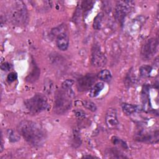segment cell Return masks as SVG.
<instances>
[{"label":"cell","mask_w":159,"mask_h":159,"mask_svg":"<svg viewBox=\"0 0 159 159\" xmlns=\"http://www.w3.org/2000/svg\"><path fill=\"white\" fill-rule=\"evenodd\" d=\"M17 130L20 135L33 147H40L45 142V130L37 122L29 120H23L18 124Z\"/></svg>","instance_id":"1"},{"label":"cell","mask_w":159,"mask_h":159,"mask_svg":"<svg viewBox=\"0 0 159 159\" xmlns=\"http://www.w3.org/2000/svg\"><path fill=\"white\" fill-rule=\"evenodd\" d=\"M11 22L16 25H24L28 21V12L23 1H15L11 4L9 11Z\"/></svg>","instance_id":"2"},{"label":"cell","mask_w":159,"mask_h":159,"mask_svg":"<svg viewBox=\"0 0 159 159\" xmlns=\"http://www.w3.org/2000/svg\"><path fill=\"white\" fill-rule=\"evenodd\" d=\"M27 109L33 114H37L47 109L48 104L47 97L42 93H37L24 101Z\"/></svg>","instance_id":"3"},{"label":"cell","mask_w":159,"mask_h":159,"mask_svg":"<svg viewBox=\"0 0 159 159\" xmlns=\"http://www.w3.org/2000/svg\"><path fill=\"white\" fill-rule=\"evenodd\" d=\"M71 99L63 89L57 91L55 95V112L57 114H63L68 111L71 106Z\"/></svg>","instance_id":"4"},{"label":"cell","mask_w":159,"mask_h":159,"mask_svg":"<svg viewBox=\"0 0 159 159\" xmlns=\"http://www.w3.org/2000/svg\"><path fill=\"white\" fill-rule=\"evenodd\" d=\"M158 40L156 38H152L147 40L143 45L140 55L143 60L147 61L152 59L158 51Z\"/></svg>","instance_id":"5"},{"label":"cell","mask_w":159,"mask_h":159,"mask_svg":"<svg viewBox=\"0 0 159 159\" xmlns=\"http://www.w3.org/2000/svg\"><path fill=\"white\" fill-rule=\"evenodd\" d=\"M53 35L56 36V45L61 51L66 50L69 46V37L63 25L58 26L52 30Z\"/></svg>","instance_id":"6"},{"label":"cell","mask_w":159,"mask_h":159,"mask_svg":"<svg viewBox=\"0 0 159 159\" xmlns=\"http://www.w3.org/2000/svg\"><path fill=\"white\" fill-rule=\"evenodd\" d=\"M134 2L132 1H119L115 8L116 19L122 23L125 16L132 11Z\"/></svg>","instance_id":"7"},{"label":"cell","mask_w":159,"mask_h":159,"mask_svg":"<svg viewBox=\"0 0 159 159\" xmlns=\"http://www.w3.org/2000/svg\"><path fill=\"white\" fill-rule=\"evenodd\" d=\"M91 64L95 67H102L107 62V58L98 44L95 43L91 50Z\"/></svg>","instance_id":"8"},{"label":"cell","mask_w":159,"mask_h":159,"mask_svg":"<svg viewBox=\"0 0 159 159\" xmlns=\"http://www.w3.org/2000/svg\"><path fill=\"white\" fill-rule=\"evenodd\" d=\"M96 75L93 73L86 74L77 80L76 86L80 92L90 89L96 81Z\"/></svg>","instance_id":"9"},{"label":"cell","mask_w":159,"mask_h":159,"mask_svg":"<svg viewBox=\"0 0 159 159\" xmlns=\"http://www.w3.org/2000/svg\"><path fill=\"white\" fill-rule=\"evenodd\" d=\"M105 121L109 129H114L118 126L119 122L117 117V112L116 109L109 108L107 109L106 114Z\"/></svg>","instance_id":"10"},{"label":"cell","mask_w":159,"mask_h":159,"mask_svg":"<svg viewBox=\"0 0 159 159\" xmlns=\"http://www.w3.org/2000/svg\"><path fill=\"white\" fill-rule=\"evenodd\" d=\"M136 139L141 142H157L158 140V130L154 132L153 134L144 132L140 133L137 135Z\"/></svg>","instance_id":"11"},{"label":"cell","mask_w":159,"mask_h":159,"mask_svg":"<svg viewBox=\"0 0 159 159\" xmlns=\"http://www.w3.org/2000/svg\"><path fill=\"white\" fill-rule=\"evenodd\" d=\"M40 69L37 66V65L35 63L34 61H32V70L29 73V75L26 78V81L29 83H34L36 81L40 76Z\"/></svg>","instance_id":"12"},{"label":"cell","mask_w":159,"mask_h":159,"mask_svg":"<svg viewBox=\"0 0 159 159\" xmlns=\"http://www.w3.org/2000/svg\"><path fill=\"white\" fill-rule=\"evenodd\" d=\"M73 84H74V81L70 79H67L65 80L61 84V89L71 98H73L75 97V93L72 89V86Z\"/></svg>","instance_id":"13"},{"label":"cell","mask_w":159,"mask_h":159,"mask_svg":"<svg viewBox=\"0 0 159 159\" xmlns=\"http://www.w3.org/2000/svg\"><path fill=\"white\" fill-rule=\"evenodd\" d=\"M104 86V84L102 82H98L94 84L92 88L90 89L89 95L91 98H95L98 96L100 92L102 91Z\"/></svg>","instance_id":"14"},{"label":"cell","mask_w":159,"mask_h":159,"mask_svg":"<svg viewBox=\"0 0 159 159\" xmlns=\"http://www.w3.org/2000/svg\"><path fill=\"white\" fill-rule=\"evenodd\" d=\"M106 158H126L124 155H123L120 151L117 150L116 148H110L106 151Z\"/></svg>","instance_id":"15"},{"label":"cell","mask_w":159,"mask_h":159,"mask_svg":"<svg viewBox=\"0 0 159 159\" xmlns=\"http://www.w3.org/2000/svg\"><path fill=\"white\" fill-rule=\"evenodd\" d=\"M81 144V139L80 137V134L79 130L76 129H73L72 140H71V145L74 148L79 147Z\"/></svg>","instance_id":"16"},{"label":"cell","mask_w":159,"mask_h":159,"mask_svg":"<svg viewBox=\"0 0 159 159\" xmlns=\"http://www.w3.org/2000/svg\"><path fill=\"white\" fill-rule=\"evenodd\" d=\"M121 107L123 112L127 115H130L133 114L137 109V107L136 106L132 105L131 104H128V103H123Z\"/></svg>","instance_id":"17"},{"label":"cell","mask_w":159,"mask_h":159,"mask_svg":"<svg viewBox=\"0 0 159 159\" xmlns=\"http://www.w3.org/2000/svg\"><path fill=\"white\" fill-rule=\"evenodd\" d=\"M98 77L103 81H109L112 78L111 73L108 70H102L98 74Z\"/></svg>","instance_id":"18"},{"label":"cell","mask_w":159,"mask_h":159,"mask_svg":"<svg viewBox=\"0 0 159 159\" xmlns=\"http://www.w3.org/2000/svg\"><path fill=\"white\" fill-rule=\"evenodd\" d=\"M149 100V87L147 84L143 86L142 90V101L143 106H146V104L148 102Z\"/></svg>","instance_id":"19"},{"label":"cell","mask_w":159,"mask_h":159,"mask_svg":"<svg viewBox=\"0 0 159 159\" xmlns=\"http://www.w3.org/2000/svg\"><path fill=\"white\" fill-rule=\"evenodd\" d=\"M94 2L92 1H83L81 2V10L83 11L84 14H86L93 7Z\"/></svg>","instance_id":"20"},{"label":"cell","mask_w":159,"mask_h":159,"mask_svg":"<svg viewBox=\"0 0 159 159\" xmlns=\"http://www.w3.org/2000/svg\"><path fill=\"white\" fill-rule=\"evenodd\" d=\"M103 18V14L100 12L97 14V16L94 17L93 27L96 30H99L101 27V23Z\"/></svg>","instance_id":"21"},{"label":"cell","mask_w":159,"mask_h":159,"mask_svg":"<svg viewBox=\"0 0 159 159\" xmlns=\"http://www.w3.org/2000/svg\"><path fill=\"white\" fill-rule=\"evenodd\" d=\"M152 70V68L150 65H143L139 69V73L141 76L142 77H148L150 76V74Z\"/></svg>","instance_id":"22"},{"label":"cell","mask_w":159,"mask_h":159,"mask_svg":"<svg viewBox=\"0 0 159 159\" xmlns=\"http://www.w3.org/2000/svg\"><path fill=\"white\" fill-rule=\"evenodd\" d=\"M83 106L87 109L92 112H95L97 110V107L96 104L90 101H82Z\"/></svg>","instance_id":"23"},{"label":"cell","mask_w":159,"mask_h":159,"mask_svg":"<svg viewBox=\"0 0 159 159\" xmlns=\"http://www.w3.org/2000/svg\"><path fill=\"white\" fill-rule=\"evenodd\" d=\"M131 72H132V70L129 71V73L127 75L126 78L125 79V85H127L129 86H130L135 81V79H134V76H132V75L131 74Z\"/></svg>","instance_id":"24"},{"label":"cell","mask_w":159,"mask_h":159,"mask_svg":"<svg viewBox=\"0 0 159 159\" xmlns=\"http://www.w3.org/2000/svg\"><path fill=\"white\" fill-rule=\"evenodd\" d=\"M8 137L9 141L11 142H15L19 140V137H18V135L14 134V132L12 130H8Z\"/></svg>","instance_id":"25"},{"label":"cell","mask_w":159,"mask_h":159,"mask_svg":"<svg viewBox=\"0 0 159 159\" xmlns=\"http://www.w3.org/2000/svg\"><path fill=\"white\" fill-rule=\"evenodd\" d=\"M17 78V73L15 72H11L7 76V80L9 83H12Z\"/></svg>","instance_id":"26"},{"label":"cell","mask_w":159,"mask_h":159,"mask_svg":"<svg viewBox=\"0 0 159 159\" xmlns=\"http://www.w3.org/2000/svg\"><path fill=\"white\" fill-rule=\"evenodd\" d=\"M112 141H113V143L115 144V145H117V144H120L122 147H123L124 148H127V146L126 145V143L122 140H120V139L119 138H117V137H113V139H112Z\"/></svg>","instance_id":"27"},{"label":"cell","mask_w":159,"mask_h":159,"mask_svg":"<svg viewBox=\"0 0 159 159\" xmlns=\"http://www.w3.org/2000/svg\"><path fill=\"white\" fill-rule=\"evenodd\" d=\"M75 116L79 119H84L85 117V113L81 110H76L75 111Z\"/></svg>","instance_id":"28"},{"label":"cell","mask_w":159,"mask_h":159,"mask_svg":"<svg viewBox=\"0 0 159 159\" xmlns=\"http://www.w3.org/2000/svg\"><path fill=\"white\" fill-rule=\"evenodd\" d=\"M11 68V65L7 62H4L1 65V69L4 71H9Z\"/></svg>","instance_id":"29"},{"label":"cell","mask_w":159,"mask_h":159,"mask_svg":"<svg viewBox=\"0 0 159 159\" xmlns=\"http://www.w3.org/2000/svg\"><path fill=\"white\" fill-rule=\"evenodd\" d=\"M83 157L86 158V157H88V158H94V157H92V156H83Z\"/></svg>","instance_id":"30"}]
</instances>
